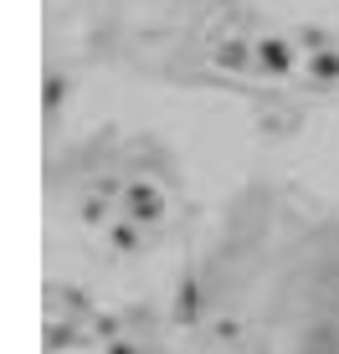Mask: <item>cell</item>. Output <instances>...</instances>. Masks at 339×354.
<instances>
[{
  "mask_svg": "<svg viewBox=\"0 0 339 354\" xmlns=\"http://www.w3.org/2000/svg\"><path fill=\"white\" fill-rule=\"evenodd\" d=\"M257 62L268 72H288V67H293V46H288L283 36H262V41H257Z\"/></svg>",
  "mask_w": 339,
  "mask_h": 354,
  "instance_id": "1",
  "label": "cell"
},
{
  "mask_svg": "<svg viewBox=\"0 0 339 354\" xmlns=\"http://www.w3.org/2000/svg\"><path fill=\"white\" fill-rule=\"evenodd\" d=\"M247 52H257V46H247V41H216V62H221V67H247L252 62V57Z\"/></svg>",
  "mask_w": 339,
  "mask_h": 354,
  "instance_id": "2",
  "label": "cell"
}]
</instances>
